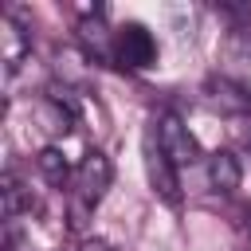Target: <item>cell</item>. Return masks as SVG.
Returning <instances> with one entry per match:
<instances>
[{
  "label": "cell",
  "instance_id": "obj_10",
  "mask_svg": "<svg viewBox=\"0 0 251 251\" xmlns=\"http://www.w3.org/2000/svg\"><path fill=\"white\" fill-rule=\"evenodd\" d=\"M31 208H35L31 192L16 180V173H8V176H4V216H8V224H16L20 212H31Z\"/></svg>",
  "mask_w": 251,
  "mask_h": 251
},
{
  "label": "cell",
  "instance_id": "obj_8",
  "mask_svg": "<svg viewBox=\"0 0 251 251\" xmlns=\"http://www.w3.org/2000/svg\"><path fill=\"white\" fill-rule=\"evenodd\" d=\"M208 98L220 110H235V114H251V90L235 78H212L208 82Z\"/></svg>",
  "mask_w": 251,
  "mask_h": 251
},
{
  "label": "cell",
  "instance_id": "obj_3",
  "mask_svg": "<svg viewBox=\"0 0 251 251\" xmlns=\"http://www.w3.org/2000/svg\"><path fill=\"white\" fill-rule=\"evenodd\" d=\"M114 63L129 71H145L157 63V39L145 24H122L114 35Z\"/></svg>",
  "mask_w": 251,
  "mask_h": 251
},
{
  "label": "cell",
  "instance_id": "obj_9",
  "mask_svg": "<svg viewBox=\"0 0 251 251\" xmlns=\"http://www.w3.org/2000/svg\"><path fill=\"white\" fill-rule=\"evenodd\" d=\"M39 173H43L47 184H55V188H67V184L75 180V169L67 165V157H63L55 145H47V149L39 153Z\"/></svg>",
  "mask_w": 251,
  "mask_h": 251
},
{
  "label": "cell",
  "instance_id": "obj_1",
  "mask_svg": "<svg viewBox=\"0 0 251 251\" xmlns=\"http://www.w3.org/2000/svg\"><path fill=\"white\" fill-rule=\"evenodd\" d=\"M110 180H114V165H110V157L106 153H86L78 165H75V180H71V192H75V204H82V208H98L102 204V196H106V188H110Z\"/></svg>",
  "mask_w": 251,
  "mask_h": 251
},
{
  "label": "cell",
  "instance_id": "obj_12",
  "mask_svg": "<svg viewBox=\"0 0 251 251\" xmlns=\"http://www.w3.org/2000/svg\"><path fill=\"white\" fill-rule=\"evenodd\" d=\"M78 251H114L106 239H98V235H86L82 243H78Z\"/></svg>",
  "mask_w": 251,
  "mask_h": 251
},
{
  "label": "cell",
  "instance_id": "obj_4",
  "mask_svg": "<svg viewBox=\"0 0 251 251\" xmlns=\"http://www.w3.org/2000/svg\"><path fill=\"white\" fill-rule=\"evenodd\" d=\"M153 137H157V145L169 153V161H173V165H192V161L200 157V145H196L192 129H188V126H184V118H180V114H173V110L157 114V122H153Z\"/></svg>",
  "mask_w": 251,
  "mask_h": 251
},
{
  "label": "cell",
  "instance_id": "obj_2",
  "mask_svg": "<svg viewBox=\"0 0 251 251\" xmlns=\"http://www.w3.org/2000/svg\"><path fill=\"white\" fill-rule=\"evenodd\" d=\"M145 176H149V188L157 200H165L169 208H180V180H176V165L169 161V153L157 145L153 129L145 133Z\"/></svg>",
  "mask_w": 251,
  "mask_h": 251
},
{
  "label": "cell",
  "instance_id": "obj_11",
  "mask_svg": "<svg viewBox=\"0 0 251 251\" xmlns=\"http://www.w3.org/2000/svg\"><path fill=\"white\" fill-rule=\"evenodd\" d=\"M235 47H239L243 55H251V8H247V24L235 27Z\"/></svg>",
  "mask_w": 251,
  "mask_h": 251
},
{
  "label": "cell",
  "instance_id": "obj_13",
  "mask_svg": "<svg viewBox=\"0 0 251 251\" xmlns=\"http://www.w3.org/2000/svg\"><path fill=\"white\" fill-rule=\"evenodd\" d=\"M243 251H251V235H247V243H243Z\"/></svg>",
  "mask_w": 251,
  "mask_h": 251
},
{
  "label": "cell",
  "instance_id": "obj_5",
  "mask_svg": "<svg viewBox=\"0 0 251 251\" xmlns=\"http://www.w3.org/2000/svg\"><path fill=\"white\" fill-rule=\"evenodd\" d=\"M0 39H4V75L12 78L20 71V63L31 55V31L16 20V12H4L0 20Z\"/></svg>",
  "mask_w": 251,
  "mask_h": 251
},
{
  "label": "cell",
  "instance_id": "obj_6",
  "mask_svg": "<svg viewBox=\"0 0 251 251\" xmlns=\"http://www.w3.org/2000/svg\"><path fill=\"white\" fill-rule=\"evenodd\" d=\"M114 35H118V31L106 27L102 12H94V16H86V20L78 24V39H82V47H86L94 59H114Z\"/></svg>",
  "mask_w": 251,
  "mask_h": 251
},
{
  "label": "cell",
  "instance_id": "obj_7",
  "mask_svg": "<svg viewBox=\"0 0 251 251\" xmlns=\"http://www.w3.org/2000/svg\"><path fill=\"white\" fill-rule=\"evenodd\" d=\"M208 180H212V188H216V192H235V188H239V180H243L239 157H235V153H227V149L212 153V157H208Z\"/></svg>",
  "mask_w": 251,
  "mask_h": 251
}]
</instances>
